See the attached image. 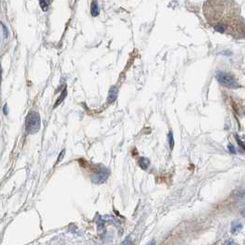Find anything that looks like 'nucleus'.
Wrapping results in <instances>:
<instances>
[{
  "label": "nucleus",
  "instance_id": "1",
  "mask_svg": "<svg viewBox=\"0 0 245 245\" xmlns=\"http://www.w3.org/2000/svg\"><path fill=\"white\" fill-rule=\"evenodd\" d=\"M203 13L207 23L218 32L236 39L245 38V21L234 0H206Z\"/></svg>",
  "mask_w": 245,
  "mask_h": 245
},
{
  "label": "nucleus",
  "instance_id": "10",
  "mask_svg": "<svg viewBox=\"0 0 245 245\" xmlns=\"http://www.w3.org/2000/svg\"><path fill=\"white\" fill-rule=\"evenodd\" d=\"M116 96H117V91L115 90V88H112L109 92V96H108V102L111 103L113 102L115 99H116Z\"/></svg>",
  "mask_w": 245,
  "mask_h": 245
},
{
  "label": "nucleus",
  "instance_id": "4",
  "mask_svg": "<svg viewBox=\"0 0 245 245\" xmlns=\"http://www.w3.org/2000/svg\"><path fill=\"white\" fill-rule=\"evenodd\" d=\"M109 171L107 168L101 167L97 172H95L93 176H92V180L97 184L103 183L107 180V179L108 178Z\"/></svg>",
  "mask_w": 245,
  "mask_h": 245
},
{
  "label": "nucleus",
  "instance_id": "7",
  "mask_svg": "<svg viewBox=\"0 0 245 245\" xmlns=\"http://www.w3.org/2000/svg\"><path fill=\"white\" fill-rule=\"evenodd\" d=\"M242 229H243V225L241 223H239V222H235L231 226V232L234 233V234L240 232Z\"/></svg>",
  "mask_w": 245,
  "mask_h": 245
},
{
  "label": "nucleus",
  "instance_id": "13",
  "mask_svg": "<svg viewBox=\"0 0 245 245\" xmlns=\"http://www.w3.org/2000/svg\"><path fill=\"white\" fill-rule=\"evenodd\" d=\"M65 152H66V151H65V150H63V151L60 153V155H59V156H58L59 158L57 159V163H58V162H60V161L63 159V156H64V155H65Z\"/></svg>",
  "mask_w": 245,
  "mask_h": 245
},
{
  "label": "nucleus",
  "instance_id": "15",
  "mask_svg": "<svg viewBox=\"0 0 245 245\" xmlns=\"http://www.w3.org/2000/svg\"><path fill=\"white\" fill-rule=\"evenodd\" d=\"M4 114H5V115H7V106H5V107H4Z\"/></svg>",
  "mask_w": 245,
  "mask_h": 245
},
{
  "label": "nucleus",
  "instance_id": "12",
  "mask_svg": "<svg viewBox=\"0 0 245 245\" xmlns=\"http://www.w3.org/2000/svg\"><path fill=\"white\" fill-rule=\"evenodd\" d=\"M223 245H239L238 243H236L235 242H233V241H230V240H228V241H226L225 243H224V244Z\"/></svg>",
  "mask_w": 245,
  "mask_h": 245
},
{
  "label": "nucleus",
  "instance_id": "14",
  "mask_svg": "<svg viewBox=\"0 0 245 245\" xmlns=\"http://www.w3.org/2000/svg\"><path fill=\"white\" fill-rule=\"evenodd\" d=\"M228 148H229V151L232 152V153H235V150H234V147L232 145H228Z\"/></svg>",
  "mask_w": 245,
  "mask_h": 245
},
{
  "label": "nucleus",
  "instance_id": "3",
  "mask_svg": "<svg viewBox=\"0 0 245 245\" xmlns=\"http://www.w3.org/2000/svg\"><path fill=\"white\" fill-rule=\"evenodd\" d=\"M218 82H220L222 85L228 87V88H232V89H236L239 87V83L237 81L233 78V76H231L228 73H225V72H218L217 75Z\"/></svg>",
  "mask_w": 245,
  "mask_h": 245
},
{
  "label": "nucleus",
  "instance_id": "2",
  "mask_svg": "<svg viewBox=\"0 0 245 245\" xmlns=\"http://www.w3.org/2000/svg\"><path fill=\"white\" fill-rule=\"evenodd\" d=\"M41 128V118L40 115L36 111H31L26 117L25 129L29 134H35L39 132Z\"/></svg>",
  "mask_w": 245,
  "mask_h": 245
},
{
  "label": "nucleus",
  "instance_id": "6",
  "mask_svg": "<svg viewBox=\"0 0 245 245\" xmlns=\"http://www.w3.org/2000/svg\"><path fill=\"white\" fill-rule=\"evenodd\" d=\"M138 164H139V166H140L142 169H146V168L149 166V165H150V160H149L148 158H146V157H141V158L139 159Z\"/></svg>",
  "mask_w": 245,
  "mask_h": 245
},
{
  "label": "nucleus",
  "instance_id": "5",
  "mask_svg": "<svg viewBox=\"0 0 245 245\" xmlns=\"http://www.w3.org/2000/svg\"><path fill=\"white\" fill-rule=\"evenodd\" d=\"M91 14L92 16L95 17L98 16L99 14V7H98V3L96 0H93L92 5H91Z\"/></svg>",
  "mask_w": 245,
  "mask_h": 245
},
{
  "label": "nucleus",
  "instance_id": "9",
  "mask_svg": "<svg viewBox=\"0 0 245 245\" xmlns=\"http://www.w3.org/2000/svg\"><path fill=\"white\" fill-rule=\"evenodd\" d=\"M50 5V0H40V6L44 11H46L49 7Z\"/></svg>",
  "mask_w": 245,
  "mask_h": 245
},
{
  "label": "nucleus",
  "instance_id": "16",
  "mask_svg": "<svg viewBox=\"0 0 245 245\" xmlns=\"http://www.w3.org/2000/svg\"><path fill=\"white\" fill-rule=\"evenodd\" d=\"M155 244H156L155 241H151V242H150V243H148L147 245H155Z\"/></svg>",
  "mask_w": 245,
  "mask_h": 245
},
{
  "label": "nucleus",
  "instance_id": "11",
  "mask_svg": "<svg viewBox=\"0 0 245 245\" xmlns=\"http://www.w3.org/2000/svg\"><path fill=\"white\" fill-rule=\"evenodd\" d=\"M121 245H133V243H132V242L130 238H127L121 243Z\"/></svg>",
  "mask_w": 245,
  "mask_h": 245
},
{
  "label": "nucleus",
  "instance_id": "8",
  "mask_svg": "<svg viewBox=\"0 0 245 245\" xmlns=\"http://www.w3.org/2000/svg\"><path fill=\"white\" fill-rule=\"evenodd\" d=\"M66 95H67V90L66 89H64L63 90V92L61 93V94H60V96H59V98L56 100V102H55V108H56L59 104H61V102L65 99V97H66Z\"/></svg>",
  "mask_w": 245,
  "mask_h": 245
}]
</instances>
